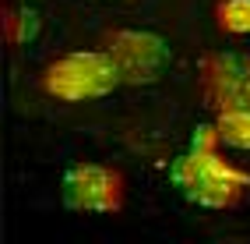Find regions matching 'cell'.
Listing matches in <instances>:
<instances>
[{
    "instance_id": "6",
    "label": "cell",
    "mask_w": 250,
    "mask_h": 244,
    "mask_svg": "<svg viewBox=\"0 0 250 244\" xmlns=\"http://www.w3.org/2000/svg\"><path fill=\"white\" fill-rule=\"evenodd\" d=\"M215 127H219V142L232 149H250V110H222Z\"/></svg>"
},
{
    "instance_id": "1",
    "label": "cell",
    "mask_w": 250,
    "mask_h": 244,
    "mask_svg": "<svg viewBox=\"0 0 250 244\" xmlns=\"http://www.w3.org/2000/svg\"><path fill=\"white\" fill-rule=\"evenodd\" d=\"M173 184L180 195L201 209H232L240 202L243 188H250V173L219 159L215 149H194L173 163Z\"/></svg>"
},
{
    "instance_id": "7",
    "label": "cell",
    "mask_w": 250,
    "mask_h": 244,
    "mask_svg": "<svg viewBox=\"0 0 250 244\" xmlns=\"http://www.w3.org/2000/svg\"><path fill=\"white\" fill-rule=\"evenodd\" d=\"M219 25L226 32H236V36H250V0H222Z\"/></svg>"
},
{
    "instance_id": "4",
    "label": "cell",
    "mask_w": 250,
    "mask_h": 244,
    "mask_svg": "<svg viewBox=\"0 0 250 244\" xmlns=\"http://www.w3.org/2000/svg\"><path fill=\"white\" fill-rule=\"evenodd\" d=\"M106 50H109L113 64L120 68V78L134 81V85L155 81L169 64V46L152 32H113Z\"/></svg>"
},
{
    "instance_id": "3",
    "label": "cell",
    "mask_w": 250,
    "mask_h": 244,
    "mask_svg": "<svg viewBox=\"0 0 250 244\" xmlns=\"http://www.w3.org/2000/svg\"><path fill=\"white\" fill-rule=\"evenodd\" d=\"M63 205L78 209V213H120L124 205V177L99 167V163H74L63 173Z\"/></svg>"
},
{
    "instance_id": "5",
    "label": "cell",
    "mask_w": 250,
    "mask_h": 244,
    "mask_svg": "<svg viewBox=\"0 0 250 244\" xmlns=\"http://www.w3.org/2000/svg\"><path fill=\"white\" fill-rule=\"evenodd\" d=\"M205 92L215 110H250V60L211 57L205 64Z\"/></svg>"
},
{
    "instance_id": "2",
    "label": "cell",
    "mask_w": 250,
    "mask_h": 244,
    "mask_svg": "<svg viewBox=\"0 0 250 244\" xmlns=\"http://www.w3.org/2000/svg\"><path fill=\"white\" fill-rule=\"evenodd\" d=\"M120 68L113 64L109 50L103 53H67L46 68L42 89L57 99H95L120 85Z\"/></svg>"
}]
</instances>
